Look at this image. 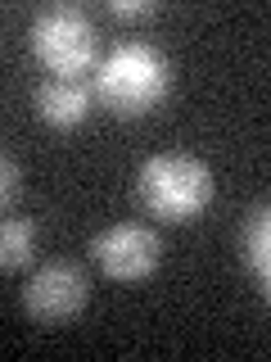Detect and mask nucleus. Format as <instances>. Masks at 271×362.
Segmentation results:
<instances>
[{
    "instance_id": "0eeeda50",
    "label": "nucleus",
    "mask_w": 271,
    "mask_h": 362,
    "mask_svg": "<svg viewBox=\"0 0 271 362\" xmlns=\"http://www.w3.org/2000/svg\"><path fill=\"white\" fill-rule=\"evenodd\" d=\"M240 263L267 294V286H271V209L267 204L248 209V218L240 226Z\"/></svg>"
},
{
    "instance_id": "1a4fd4ad",
    "label": "nucleus",
    "mask_w": 271,
    "mask_h": 362,
    "mask_svg": "<svg viewBox=\"0 0 271 362\" xmlns=\"http://www.w3.org/2000/svg\"><path fill=\"white\" fill-rule=\"evenodd\" d=\"M18 181H23V177H18V163H14L5 150H0V213H5L9 204L18 199Z\"/></svg>"
},
{
    "instance_id": "7ed1b4c3",
    "label": "nucleus",
    "mask_w": 271,
    "mask_h": 362,
    "mask_svg": "<svg viewBox=\"0 0 271 362\" xmlns=\"http://www.w3.org/2000/svg\"><path fill=\"white\" fill-rule=\"evenodd\" d=\"M28 45L50 77H86L100 64V32L82 5H50L32 18Z\"/></svg>"
},
{
    "instance_id": "9d476101",
    "label": "nucleus",
    "mask_w": 271,
    "mask_h": 362,
    "mask_svg": "<svg viewBox=\"0 0 271 362\" xmlns=\"http://www.w3.org/2000/svg\"><path fill=\"white\" fill-rule=\"evenodd\" d=\"M109 14L113 18H150L154 14V0H113Z\"/></svg>"
},
{
    "instance_id": "39448f33",
    "label": "nucleus",
    "mask_w": 271,
    "mask_h": 362,
    "mask_svg": "<svg viewBox=\"0 0 271 362\" xmlns=\"http://www.w3.org/2000/svg\"><path fill=\"white\" fill-rule=\"evenodd\" d=\"M90 258H95V267L109 281L136 286V281L158 272V263H163V240L145 222H118V226H104L90 240Z\"/></svg>"
},
{
    "instance_id": "20e7f679",
    "label": "nucleus",
    "mask_w": 271,
    "mask_h": 362,
    "mask_svg": "<svg viewBox=\"0 0 271 362\" xmlns=\"http://www.w3.org/2000/svg\"><path fill=\"white\" fill-rule=\"evenodd\" d=\"M90 303V281L77 263H41L23 286V313L32 317L37 326H68L86 313Z\"/></svg>"
},
{
    "instance_id": "6e6552de",
    "label": "nucleus",
    "mask_w": 271,
    "mask_h": 362,
    "mask_svg": "<svg viewBox=\"0 0 271 362\" xmlns=\"http://www.w3.org/2000/svg\"><path fill=\"white\" fill-rule=\"evenodd\" d=\"M37 258V226L28 218H0V272H23Z\"/></svg>"
},
{
    "instance_id": "f257e3e1",
    "label": "nucleus",
    "mask_w": 271,
    "mask_h": 362,
    "mask_svg": "<svg viewBox=\"0 0 271 362\" xmlns=\"http://www.w3.org/2000/svg\"><path fill=\"white\" fill-rule=\"evenodd\" d=\"M95 100L118 118H145L172 95V64L150 41H122L95 64Z\"/></svg>"
},
{
    "instance_id": "f03ea898",
    "label": "nucleus",
    "mask_w": 271,
    "mask_h": 362,
    "mask_svg": "<svg viewBox=\"0 0 271 362\" xmlns=\"http://www.w3.org/2000/svg\"><path fill=\"white\" fill-rule=\"evenodd\" d=\"M217 195L212 168L195 154H150L136 173V199L145 204V213L158 222H195Z\"/></svg>"
},
{
    "instance_id": "423d86ee",
    "label": "nucleus",
    "mask_w": 271,
    "mask_h": 362,
    "mask_svg": "<svg viewBox=\"0 0 271 362\" xmlns=\"http://www.w3.org/2000/svg\"><path fill=\"white\" fill-rule=\"evenodd\" d=\"M90 105H95V90H90L82 77H45L37 86V113L54 132L82 127L90 118Z\"/></svg>"
}]
</instances>
